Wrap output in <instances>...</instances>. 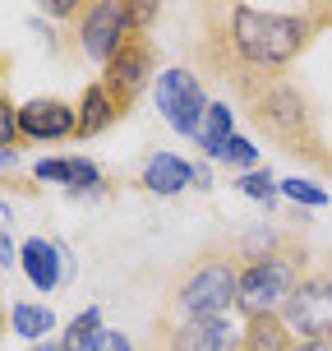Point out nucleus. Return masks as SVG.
Segmentation results:
<instances>
[{"label":"nucleus","instance_id":"1","mask_svg":"<svg viewBox=\"0 0 332 351\" xmlns=\"http://www.w3.org/2000/svg\"><path fill=\"white\" fill-rule=\"evenodd\" d=\"M323 23H332L328 5H203L194 56L245 102L259 84L286 79V65L323 33Z\"/></svg>","mask_w":332,"mask_h":351},{"label":"nucleus","instance_id":"2","mask_svg":"<svg viewBox=\"0 0 332 351\" xmlns=\"http://www.w3.org/2000/svg\"><path fill=\"white\" fill-rule=\"evenodd\" d=\"M249 121L259 125L263 139H272L296 162H309V167H328L332 171V153L323 148V125H318V106L309 102V93L291 79H272V84H259L245 97Z\"/></svg>","mask_w":332,"mask_h":351},{"label":"nucleus","instance_id":"3","mask_svg":"<svg viewBox=\"0 0 332 351\" xmlns=\"http://www.w3.org/2000/svg\"><path fill=\"white\" fill-rule=\"evenodd\" d=\"M235 287H240V259H235V250L231 245L203 250L185 268V278L171 287L166 315L171 319H231Z\"/></svg>","mask_w":332,"mask_h":351},{"label":"nucleus","instance_id":"4","mask_svg":"<svg viewBox=\"0 0 332 351\" xmlns=\"http://www.w3.org/2000/svg\"><path fill=\"white\" fill-rule=\"evenodd\" d=\"M309 250L291 236V245H281L277 254H268L259 263H240V287H235V310L245 319L259 315H281V305L291 300L300 278L309 273Z\"/></svg>","mask_w":332,"mask_h":351},{"label":"nucleus","instance_id":"5","mask_svg":"<svg viewBox=\"0 0 332 351\" xmlns=\"http://www.w3.org/2000/svg\"><path fill=\"white\" fill-rule=\"evenodd\" d=\"M281 319L296 342H314V337H332V254L309 263V273L300 278L291 300L281 305Z\"/></svg>","mask_w":332,"mask_h":351},{"label":"nucleus","instance_id":"6","mask_svg":"<svg viewBox=\"0 0 332 351\" xmlns=\"http://www.w3.org/2000/svg\"><path fill=\"white\" fill-rule=\"evenodd\" d=\"M134 33V10L125 5V0H84V10L74 19V42H79V51L92 60V65H102L120 51V42Z\"/></svg>","mask_w":332,"mask_h":351},{"label":"nucleus","instance_id":"7","mask_svg":"<svg viewBox=\"0 0 332 351\" xmlns=\"http://www.w3.org/2000/svg\"><path fill=\"white\" fill-rule=\"evenodd\" d=\"M240 328L231 319H171L153 324L148 351H240Z\"/></svg>","mask_w":332,"mask_h":351},{"label":"nucleus","instance_id":"8","mask_svg":"<svg viewBox=\"0 0 332 351\" xmlns=\"http://www.w3.org/2000/svg\"><path fill=\"white\" fill-rule=\"evenodd\" d=\"M153 65H157V47H153V37L143 33V28H134V33L120 42V51L111 56L106 70H102V88L111 93V102L120 106V111L143 97L148 79L157 74Z\"/></svg>","mask_w":332,"mask_h":351},{"label":"nucleus","instance_id":"9","mask_svg":"<svg viewBox=\"0 0 332 351\" xmlns=\"http://www.w3.org/2000/svg\"><path fill=\"white\" fill-rule=\"evenodd\" d=\"M153 97H157V111L162 121L171 125L175 134H199V125H203V111H208V93L203 84L194 79V70L185 65H171V70L157 74V88H153Z\"/></svg>","mask_w":332,"mask_h":351},{"label":"nucleus","instance_id":"10","mask_svg":"<svg viewBox=\"0 0 332 351\" xmlns=\"http://www.w3.org/2000/svg\"><path fill=\"white\" fill-rule=\"evenodd\" d=\"M74 130H79V106L60 102V97H33L18 106V139L28 143L70 139Z\"/></svg>","mask_w":332,"mask_h":351},{"label":"nucleus","instance_id":"11","mask_svg":"<svg viewBox=\"0 0 332 351\" xmlns=\"http://www.w3.org/2000/svg\"><path fill=\"white\" fill-rule=\"evenodd\" d=\"M18 268H23V278L33 282L37 291H55L65 278H74V254L60 241L33 236V241L18 245Z\"/></svg>","mask_w":332,"mask_h":351},{"label":"nucleus","instance_id":"12","mask_svg":"<svg viewBox=\"0 0 332 351\" xmlns=\"http://www.w3.org/2000/svg\"><path fill=\"white\" fill-rule=\"evenodd\" d=\"M185 185H194V162L175 158V153H153L143 162V190L157 194V199H171Z\"/></svg>","mask_w":332,"mask_h":351},{"label":"nucleus","instance_id":"13","mask_svg":"<svg viewBox=\"0 0 332 351\" xmlns=\"http://www.w3.org/2000/svg\"><path fill=\"white\" fill-rule=\"evenodd\" d=\"M240 351H296V337H291L281 315H259V319H245Z\"/></svg>","mask_w":332,"mask_h":351},{"label":"nucleus","instance_id":"14","mask_svg":"<svg viewBox=\"0 0 332 351\" xmlns=\"http://www.w3.org/2000/svg\"><path fill=\"white\" fill-rule=\"evenodd\" d=\"M116 116H120V106L111 102V93L102 88V79L88 84L84 97H79V130H74V139H92V134H102Z\"/></svg>","mask_w":332,"mask_h":351},{"label":"nucleus","instance_id":"15","mask_svg":"<svg viewBox=\"0 0 332 351\" xmlns=\"http://www.w3.org/2000/svg\"><path fill=\"white\" fill-rule=\"evenodd\" d=\"M102 310L97 305H88L84 315H74L70 324H65V337H60V351H97L102 347Z\"/></svg>","mask_w":332,"mask_h":351},{"label":"nucleus","instance_id":"16","mask_svg":"<svg viewBox=\"0 0 332 351\" xmlns=\"http://www.w3.org/2000/svg\"><path fill=\"white\" fill-rule=\"evenodd\" d=\"M231 134H235V111H231L227 102H208L203 125H199V134H194V143L203 148V158H212V153L222 148V139H231Z\"/></svg>","mask_w":332,"mask_h":351},{"label":"nucleus","instance_id":"17","mask_svg":"<svg viewBox=\"0 0 332 351\" xmlns=\"http://www.w3.org/2000/svg\"><path fill=\"white\" fill-rule=\"evenodd\" d=\"M10 328H14L18 337H28V342H47V333L55 328V315L47 305L18 300V305H10Z\"/></svg>","mask_w":332,"mask_h":351},{"label":"nucleus","instance_id":"18","mask_svg":"<svg viewBox=\"0 0 332 351\" xmlns=\"http://www.w3.org/2000/svg\"><path fill=\"white\" fill-rule=\"evenodd\" d=\"M212 162H222V167H235V171H259V143H249L245 134H231L222 139V148L212 153Z\"/></svg>","mask_w":332,"mask_h":351},{"label":"nucleus","instance_id":"19","mask_svg":"<svg viewBox=\"0 0 332 351\" xmlns=\"http://www.w3.org/2000/svg\"><path fill=\"white\" fill-rule=\"evenodd\" d=\"M65 190L74 194V199H84V194H102V167L97 162H88V158H70V185Z\"/></svg>","mask_w":332,"mask_h":351},{"label":"nucleus","instance_id":"20","mask_svg":"<svg viewBox=\"0 0 332 351\" xmlns=\"http://www.w3.org/2000/svg\"><path fill=\"white\" fill-rule=\"evenodd\" d=\"M235 190H240V194H249L254 204H263L268 213L277 208V194H281L277 185H272V176L263 171V167H259V171H245V176H235Z\"/></svg>","mask_w":332,"mask_h":351},{"label":"nucleus","instance_id":"21","mask_svg":"<svg viewBox=\"0 0 332 351\" xmlns=\"http://www.w3.org/2000/svg\"><path fill=\"white\" fill-rule=\"evenodd\" d=\"M291 204H300V208H328V190H318V185H309V180H281L277 185Z\"/></svg>","mask_w":332,"mask_h":351},{"label":"nucleus","instance_id":"22","mask_svg":"<svg viewBox=\"0 0 332 351\" xmlns=\"http://www.w3.org/2000/svg\"><path fill=\"white\" fill-rule=\"evenodd\" d=\"M18 148V106L0 93V153H14Z\"/></svg>","mask_w":332,"mask_h":351},{"label":"nucleus","instance_id":"23","mask_svg":"<svg viewBox=\"0 0 332 351\" xmlns=\"http://www.w3.org/2000/svg\"><path fill=\"white\" fill-rule=\"evenodd\" d=\"M37 180H55V185H70V158H42L33 167Z\"/></svg>","mask_w":332,"mask_h":351},{"label":"nucleus","instance_id":"24","mask_svg":"<svg viewBox=\"0 0 332 351\" xmlns=\"http://www.w3.org/2000/svg\"><path fill=\"white\" fill-rule=\"evenodd\" d=\"M14 263H18V250L10 241V208L0 204V268H14Z\"/></svg>","mask_w":332,"mask_h":351},{"label":"nucleus","instance_id":"25","mask_svg":"<svg viewBox=\"0 0 332 351\" xmlns=\"http://www.w3.org/2000/svg\"><path fill=\"white\" fill-rule=\"evenodd\" d=\"M97 351H134V342H129L125 333H116V328H106V337H102V347H97Z\"/></svg>","mask_w":332,"mask_h":351},{"label":"nucleus","instance_id":"26","mask_svg":"<svg viewBox=\"0 0 332 351\" xmlns=\"http://www.w3.org/2000/svg\"><path fill=\"white\" fill-rule=\"evenodd\" d=\"M296 351H332V337H314V342H296Z\"/></svg>","mask_w":332,"mask_h":351},{"label":"nucleus","instance_id":"27","mask_svg":"<svg viewBox=\"0 0 332 351\" xmlns=\"http://www.w3.org/2000/svg\"><path fill=\"white\" fill-rule=\"evenodd\" d=\"M28 351H60V342H33Z\"/></svg>","mask_w":332,"mask_h":351},{"label":"nucleus","instance_id":"28","mask_svg":"<svg viewBox=\"0 0 332 351\" xmlns=\"http://www.w3.org/2000/svg\"><path fill=\"white\" fill-rule=\"evenodd\" d=\"M5 328H10V315H5V305H0V333H5Z\"/></svg>","mask_w":332,"mask_h":351}]
</instances>
